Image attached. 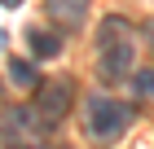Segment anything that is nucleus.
<instances>
[{
	"mask_svg": "<svg viewBox=\"0 0 154 149\" xmlns=\"http://www.w3.org/2000/svg\"><path fill=\"white\" fill-rule=\"evenodd\" d=\"M132 123V110L123 101H110V97H93L84 105V132L93 140H115L123 127Z\"/></svg>",
	"mask_w": 154,
	"mask_h": 149,
	"instance_id": "obj_1",
	"label": "nucleus"
},
{
	"mask_svg": "<svg viewBox=\"0 0 154 149\" xmlns=\"http://www.w3.org/2000/svg\"><path fill=\"white\" fill-rule=\"evenodd\" d=\"M35 118H40V110H26V105H9V110L0 114V132H5V140L35 149V145H40V127H44V123H35Z\"/></svg>",
	"mask_w": 154,
	"mask_h": 149,
	"instance_id": "obj_2",
	"label": "nucleus"
},
{
	"mask_svg": "<svg viewBox=\"0 0 154 149\" xmlns=\"http://www.w3.org/2000/svg\"><path fill=\"white\" fill-rule=\"evenodd\" d=\"M35 110H40V123L53 127L66 118V110H71V83L66 79H48L35 88Z\"/></svg>",
	"mask_w": 154,
	"mask_h": 149,
	"instance_id": "obj_3",
	"label": "nucleus"
},
{
	"mask_svg": "<svg viewBox=\"0 0 154 149\" xmlns=\"http://www.w3.org/2000/svg\"><path fill=\"white\" fill-rule=\"evenodd\" d=\"M101 57H97V70H101V79H128L132 70V44H115V48H97Z\"/></svg>",
	"mask_w": 154,
	"mask_h": 149,
	"instance_id": "obj_4",
	"label": "nucleus"
},
{
	"mask_svg": "<svg viewBox=\"0 0 154 149\" xmlns=\"http://www.w3.org/2000/svg\"><path fill=\"white\" fill-rule=\"evenodd\" d=\"M115 44H132V26H128V18L110 13L97 26V48H115Z\"/></svg>",
	"mask_w": 154,
	"mask_h": 149,
	"instance_id": "obj_5",
	"label": "nucleus"
},
{
	"mask_svg": "<svg viewBox=\"0 0 154 149\" xmlns=\"http://www.w3.org/2000/svg\"><path fill=\"white\" fill-rule=\"evenodd\" d=\"M48 13H53L66 31H75V26H84V18H88V0H48Z\"/></svg>",
	"mask_w": 154,
	"mask_h": 149,
	"instance_id": "obj_6",
	"label": "nucleus"
},
{
	"mask_svg": "<svg viewBox=\"0 0 154 149\" xmlns=\"http://www.w3.org/2000/svg\"><path fill=\"white\" fill-rule=\"evenodd\" d=\"M26 44H31L35 57H57V53H62V40L53 31H26Z\"/></svg>",
	"mask_w": 154,
	"mask_h": 149,
	"instance_id": "obj_7",
	"label": "nucleus"
},
{
	"mask_svg": "<svg viewBox=\"0 0 154 149\" xmlns=\"http://www.w3.org/2000/svg\"><path fill=\"white\" fill-rule=\"evenodd\" d=\"M9 79L18 83V88H40L35 66H31V61H22V57H13V61H9Z\"/></svg>",
	"mask_w": 154,
	"mask_h": 149,
	"instance_id": "obj_8",
	"label": "nucleus"
},
{
	"mask_svg": "<svg viewBox=\"0 0 154 149\" xmlns=\"http://www.w3.org/2000/svg\"><path fill=\"white\" fill-rule=\"evenodd\" d=\"M137 92L141 97H154V70H137Z\"/></svg>",
	"mask_w": 154,
	"mask_h": 149,
	"instance_id": "obj_9",
	"label": "nucleus"
},
{
	"mask_svg": "<svg viewBox=\"0 0 154 149\" xmlns=\"http://www.w3.org/2000/svg\"><path fill=\"white\" fill-rule=\"evenodd\" d=\"M145 35H150V44H154V18H150V26H145Z\"/></svg>",
	"mask_w": 154,
	"mask_h": 149,
	"instance_id": "obj_10",
	"label": "nucleus"
},
{
	"mask_svg": "<svg viewBox=\"0 0 154 149\" xmlns=\"http://www.w3.org/2000/svg\"><path fill=\"white\" fill-rule=\"evenodd\" d=\"M0 4H9V9H13V4H22V0H0Z\"/></svg>",
	"mask_w": 154,
	"mask_h": 149,
	"instance_id": "obj_11",
	"label": "nucleus"
}]
</instances>
